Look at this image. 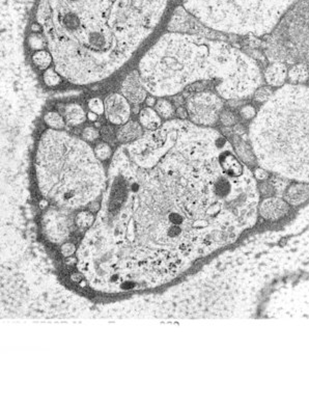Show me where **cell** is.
Masks as SVG:
<instances>
[{
	"instance_id": "1",
	"label": "cell",
	"mask_w": 309,
	"mask_h": 406,
	"mask_svg": "<svg viewBox=\"0 0 309 406\" xmlns=\"http://www.w3.org/2000/svg\"><path fill=\"white\" fill-rule=\"evenodd\" d=\"M260 189L215 129L167 120L118 146L96 228L108 247L132 228L114 260L130 283L162 282L256 225Z\"/></svg>"
},
{
	"instance_id": "2",
	"label": "cell",
	"mask_w": 309,
	"mask_h": 406,
	"mask_svg": "<svg viewBox=\"0 0 309 406\" xmlns=\"http://www.w3.org/2000/svg\"><path fill=\"white\" fill-rule=\"evenodd\" d=\"M169 0H39L52 67L64 80L90 85L113 76L157 29Z\"/></svg>"
},
{
	"instance_id": "3",
	"label": "cell",
	"mask_w": 309,
	"mask_h": 406,
	"mask_svg": "<svg viewBox=\"0 0 309 406\" xmlns=\"http://www.w3.org/2000/svg\"><path fill=\"white\" fill-rule=\"evenodd\" d=\"M138 72L149 94L159 98L177 96L199 81L216 80L221 98L241 100L264 82L258 64L240 49L221 39L173 31L145 52Z\"/></svg>"
},
{
	"instance_id": "4",
	"label": "cell",
	"mask_w": 309,
	"mask_h": 406,
	"mask_svg": "<svg viewBox=\"0 0 309 406\" xmlns=\"http://www.w3.org/2000/svg\"><path fill=\"white\" fill-rule=\"evenodd\" d=\"M249 138L263 169L309 183V87L279 88L251 122Z\"/></svg>"
},
{
	"instance_id": "5",
	"label": "cell",
	"mask_w": 309,
	"mask_h": 406,
	"mask_svg": "<svg viewBox=\"0 0 309 406\" xmlns=\"http://www.w3.org/2000/svg\"><path fill=\"white\" fill-rule=\"evenodd\" d=\"M84 139L47 129L36 145L35 180L44 198L64 210L89 206L106 187L104 168Z\"/></svg>"
},
{
	"instance_id": "6",
	"label": "cell",
	"mask_w": 309,
	"mask_h": 406,
	"mask_svg": "<svg viewBox=\"0 0 309 406\" xmlns=\"http://www.w3.org/2000/svg\"><path fill=\"white\" fill-rule=\"evenodd\" d=\"M298 0H183V7L208 28L240 35H266Z\"/></svg>"
},
{
	"instance_id": "7",
	"label": "cell",
	"mask_w": 309,
	"mask_h": 406,
	"mask_svg": "<svg viewBox=\"0 0 309 406\" xmlns=\"http://www.w3.org/2000/svg\"><path fill=\"white\" fill-rule=\"evenodd\" d=\"M271 63L309 64V0H298L269 33L264 46Z\"/></svg>"
},
{
	"instance_id": "8",
	"label": "cell",
	"mask_w": 309,
	"mask_h": 406,
	"mask_svg": "<svg viewBox=\"0 0 309 406\" xmlns=\"http://www.w3.org/2000/svg\"><path fill=\"white\" fill-rule=\"evenodd\" d=\"M222 108L223 101L221 97L210 91L193 94L186 102V109L190 121L204 127L216 124Z\"/></svg>"
},
{
	"instance_id": "9",
	"label": "cell",
	"mask_w": 309,
	"mask_h": 406,
	"mask_svg": "<svg viewBox=\"0 0 309 406\" xmlns=\"http://www.w3.org/2000/svg\"><path fill=\"white\" fill-rule=\"evenodd\" d=\"M167 28L169 31L173 32L201 34L213 39L223 40L222 34H219V32L217 33L215 30H212L205 26L201 21L197 20L195 17L187 12L184 7H178L174 11Z\"/></svg>"
},
{
	"instance_id": "10",
	"label": "cell",
	"mask_w": 309,
	"mask_h": 406,
	"mask_svg": "<svg viewBox=\"0 0 309 406\" xmlns=\"http://www.w3.org/2000/svg\"><path fill=\"white\" fill-rule=\"evenodd\" d=\"M105 117L107 121L114 125L121 126L129 122L131 117L130 102L123 95L113 93L108 95L104 100Z\"/></svg>"
},
{
	"instance_id": "11",
	"label": "cell",
	"mask_w": 309,
	"mask_h": 406,
	"mask_svg": "<svg viewBox=\"0 0 309 406\" xmlns=\"http://www.w3.org/2000/svg\"><path fill=\"white\" fill-rule=\"evenodd\" d=\"M121 93L130 103L139 105L147 100L149 91L145 88L138 70L129 73L121 83Z\"/></svg>"
},
{
	"instance_id": "12",
	"label": "cell",
	"mask_w": 309,
	"mask_h": 406,
	"mask_svg": "<svg viewBox=\"0 0 309 406\" xmlns=\"http://www.w3.org/2000/svg\"><path fill=\"white\" fill-rule=\"evenodd\" d=\"M289 212V205L286 200L279 197L265 198L259 207L262 217L270 221H276L283 218Z\"/></svg>"
},
{
	"instance_id": "13",
	"label": "cell",
	"mask_w": 309,
	"mask_h": 406,
	"mask_svg": "<svg viewBox=\"0 0 309 406\" xmlns=\"http://www.w3.org/2000/svg\"><path fill=\"white\" fill-rule=\"evenodd\" d=\"M143 134V127L139 124V122L129 121L121 125L116 131V139L120 143H129L137 140Z\"/></svg>"
},
{
	"instance_id": "14",
	"label": "cell",
	"mask_w": 309,
	"mask_h": 406,
	"mask_svg": "<svg viewBox=\"0 0 309 406\" xmlns=\"http://www.w3.org/2000/svg\"><path fill=\"white\" fill-rule=\"evenodd\" d=\"M287 77V68L284 63H272L265 70V79L269 85L281 86Z\"/></svg>"
},
{
	"instance_id": "15",
	"label": "cell",
	"mask_w": 309,
	"mask_h": 406,
	"mask_svg": "<svg viewBox=\"0 0 309 406\" xmlns=\"http://www.w3.org/2000/svg\"><path fill=\"white\" fill-rule=\"evenodd\" d=\"M228 136H230L231 143L234 146V151H235V153H237L238 157L245 164H248V165L256 164L257 158H256V155H254V153H253V150H251L250 144H248L244 138H241L237 134L230 133V134H228Z\"/></svg>"
},
{
	"instance_id": "16",
	"label": "cell",
	"mask_w": 309,
	"mask_h": 406,
	"mask_svg": "<svg viewBox=\"0 0 309 406\" xmlns=\"http://www.w3.org/2000/svg\"><path fill=\"white\" fill-rule=\"evenodd\" d=\"M63 116L67 125L70 127L79 126L87 119V115L85 114L83 107L77 103L67 104L63 109Z\"/></svg>"
},
{
	"instance_id": "17",
	"label": "cell",
	"mask_w": 309,
	"mask_h": 406,
	"mask_svg": "<svg viewBox=\"0 0 309 406\" xmlns=\"http://www.w3.org/2000/svg\"><path fill=\"white\" fill-rule=\"evenodd\" d=\"M285 200L293 206L301 205L309 198V183L300 182L290 186L285 194Z\"/></svg>"
},
{
	"instance_id": "18",
	"label": "cell",
	"mask_w": 309,
	"mask_h": 406,
	"mask_svg": "<svg viewBox=\"0 0 309 406\" xmlns=\"http://www.w3.org/2000/svg\"><path fill=\"white\" fill-rule=\"evenodd\" d=\"M139 124L148 131H155L162 125L161 117L153 107H144L140 110L138 117Z\"/></svg>"
},
{
	"instance_id": "19",
	"label": "cell",
	"mask_w": 309,
	"mask_h": 406,
	"mask_svg": "<svg viewBox=\"0 0 309 406\" xmlns=\"http://www.w3.org/2000/svg\"><path fill=\"white\" fill-rule=\"evenodd\" d=\"M289 81L293 84H300L308 80L309 71L306 64H295L287 73Z\"/></svg>"
},
{
	"instance_id": "20",
	"label": "cell",
	"mask_w": 309,
	"mask_h": 406,
	"mask_svg": "<svg viewBox=\"0 0 309 406\" xmlns=\"http://www.w3.org/2000/svg\"><path fill=\"white\" fill-rule=\"evenodd\" d=\"M32 63L40 71H46L53 65V58L48 50H38L31 57Z\"/></svg>"
},
{
	"instance_id": "21",
	"label": "cell",
	"mask_w": 309,
	"mask_h": 406,
	"mask_svg": "<svg viewBox=\"0 0 309 406\" xmlns=\"http://www.w3.org/2000/svg\"><path fill=\"white\" fill-rule=\"evenodd\" d=\"M155 110L159 114V116L165 120H170L176 114L175 107L173 104L166 100L165 98H160L157 100L155 104Z\"/></svg>"
},
{
	"instance_id": "22",
	"label": "cell",
	"mask_w": 309,
	"mask_h": 406,
	"mask_svg": "<svg viewBox=\"0 0 309 406\" xmlns=\"http://www.w3.org/2000/svg\"><path fill=\"white\" fill-rule=\"evenodd\" d=\"M44 122L49 128L55 129V130H63V129L67 126L64 116L57 112L46 113L44 116Z\"/></svg>"
},
{
	"instance_id": "23",
	"label": "cell",
	"mask_w": 309,
	"mask_h": 406,
	"mask_svg": "<svg viewBox=\"0 0 309 406\" xmlns=\"http://www.w3.org/2000/svg\"><path fill=\"white\" fill-rule=\"evenodd\" d=\"M44 82L47 86L50 87H55L61 84L64 78L60 76V74L54 69L53 67H50L48 70L44 72Z\"/></svg>"
},
{
	"instance_id": "24",
	"label": "cell",
	"mask_w": 309,
	"mask_h": 406,
	"mask_svg": "<svg viewBox=\"0 0 309 406\" xmlns=\"http://www.w3.org/2000/svg\"><path fill=\"white\" fill-rule=\"evenodd\" d=\"M95 154L100 161H107L113 156V152L111 146L109 145L108 142H99L95 146Z\"/></svg>"
},
{
	"instance_id": "25",
	"label": "cell",
	"mask_w": 309,
	"mask_h": 406,
	"mask_svg": "<svg viewBox=\"0 0 309 406\" xmlns=\"http://www.w3.org/2000/svg\"><path fill=\"white\" fill-rule=\"evenodd\" d=\"M28 44L29 47L33 50H43L44 47L46 46V40L43 33H32L28 38Z\"/></svg>"
},
{
	"instance_id": "26",
	"label": "cell",
	"mask_w": 309,
	"mask_h": 406,
	"mask_svg": "<svg viewBox=\"0 0 309 406\" xmlns=\"http://www.w3.org/2000/svg\"><path fill=\"white\" fill-rule=\"evenodd\" d=\"M273 90H272L268 86H262L259 87L256 91L253 93L254 100L260 102V103H266L272 96H273Z\"/></svg>"
},
{
	"instance_id": "27",
	"label": "cell",
	"mask_w": 309,
	"mask_h": 406,
	"mask_svg": "<svg viewBox=\"0 0 309 406\" xmlns=\"http://www.w3.org/2000/svg\"><path fill=\"white\" fill-rule=\"evenodd\" d=\"M87 106L89 112H93L98 116H102L105 114V105L104 102L99 98H92L87 102Z\"/></svg>"
},
{
	"instance_id": "28",
	"label": "cell",
	"mask_w": 309,
	"mask_h": 406,
	"mask_svg": "<svg viewBox=\"0 0 309 406\" xmlns=\"http://www.w3.org/2000/svg\"><path fill=\"white\" fill-rule=\"evenodd\" d=\"M219 121L221 122V124L225 127H231L234 126L237 124V116H235L233 113L229 112V110H224V112L220 113L219 115Z\"/></svg>"
},
{
	"instance_id": "29",
	"label": "cell",
	"mask_w": 309,
	"mask_h": 406,
	"mask_svg": "<svg viewBox=\"0 0 309 406\" xmlns=\"http://www.w3.org/2000/svg\"><path fill=\"white\" fill-rule=\"evenodd\" d=\"M100 132L97 130L95 127H86L82 130L81 136L85 141H94L100 137Z\"/></svg>"
},
{
	"instance_id": "30",
	"label": "cell",
	"mask_w": 309,
	"mask_h": 406,
	"mask_svg": "<svg viewBox=\"0 0 309 406\" xmlns=\"http://www.w3.org/2000/svg\"><path fill=\"white\" fill-rule=\"evenodd\" d=\"M100 134H101L102 138H103L106 142H107V141H112V140L114 139V136L116 137V134L114 133L113 127H112V126H108V125L102 127L101 131H100Z\"/></svg>"
},
{
	"instance_id": "31",
	"label": "cell",
	"mask_w": 309,
	"mask_h": 406,
	"mask_svg": "<svg viewBox=\"0 0 309 406\" xmlns=\"http://www.w3.org/2000/svg\"><path fill=\"white\" fill-rule=\"evenodd\" d=\"M241 116L245 119V120H252L257 117V112L256 109H254L253 106L251 105H245L243 106V108L241 109L240 112Z\"/></svg>"
},
{
	"instance_id": "32",
	"label": "cell",
	"mask_w": 309,
	"mask_h": 406,
	"mask_svg": "<svg viewBox=\"0 0 309 406\" xmlns=\"http://www.w3.org/2000/svg\"><path fill=\"white\" fill-rule=\"evenodd\" d=\"M253 174H254V177H256V179H258V180H265L269 177V173L263 168L257 169L256 171H254Z\"/></svg>"
},
{
	"instance_id": "33",
	"label": "cell",
	"mask_w": 309,
	"mask_h": 406,
	"mask_svg": "<svg viewBox=\"0 0 309 406\" xmlns=\"http://www.w3.org/2000/svg\"><path fill=\"white\" fill-rule=\"evenodd\" d=\"M176 116H177V118L180 119V120H186V119L189 118L188 113H187V109H186L185 107H181V106H179V107L176 109Z\"/></svg>"
},
{
	"instance_id": "34",
	"label": "cell",
	"mask_w": 309,
	"mask_h": 406,
	"mask_svg": "<svg viewBox=\"0 0 309 406\" xmlns=\"http://www.w3.org/2000/svg\"><path fill=\"white\" fill-rule=\"evenodd\" d=\"M249 44H250V47H252V48H259L262 46V42L253 35H251L249 38Z\"/></svg>"
},
{
	"instance_id": "35",
	"label": "cell",
	"mask_w": 309,
	"mask_h": 406,
	"mask_svg": "<svg viewBox=\"0 0 309 406\" xmlns=\"http://www.w3.org/2000/svg\"><path fill=\"white\" fill-rule=\"evenodd\" d=\"M156 102H157L156 97H155V96H152V95H151V96H148L147 100H145V103H147V105H148L149 107H153V106H155Z\"/></svg>"
},
{
	"instance_id": "36",
	"label": "cell",
	"mask_w": 309,
	"mask_h": 406,
	"mask_svg": "<svg viewBox=\"0 0 309 406\" xmlns=\"http://www.w3.org/2000/svg\"><path fill=\"white\" fill-rule=\"evenodd\" d=\"M98 115L97 114H95V113H93V112H89L88 114H87V119L89 120V121H92V122H96L97 120H98Z\"/></svg>"
}]
</instances>
